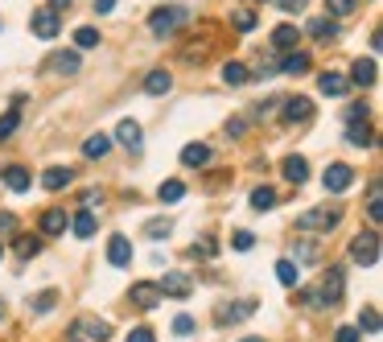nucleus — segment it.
Returning a JSON list of instances; mask_svg holds the SVG:
<instances>
[{"instance_id": "f257e3e1", "label": "nucleus", "mask_w": 383, "mask_h": 342, "mask_svg": "<svg viewBox=\"0 0 383 342\" xmlns=\"http://www.w3.org/2000/svg\"><path fill=\"white\" fill-rule=\"evenodd\" d=\"M338 223H342V206H330V202L297 215V227H301V231H334Z\"/></svg>"}, {"instance_id": "f03ea898", "label": "nucleus", "mask_w": 383, "mask_h": 342, "mask_svg": "<svg viewBox=\"0 0 383 342\" xmlns=\"http://www.w3.org/2000/svg\"><path fill=\"white\" fill-rule=\"evenodd\" d=\"M186 17H190V8H186V4H169V8H157V12L149 17V33H153V37H169V33H173V29H177V25L186 21Z\"/></svg>"}, {"instance_id": "7ed1b4c3", "label": "nucleus", "mask_w": 383, "mask_h": 342, "mask_svg": "<svg viewBox=\"0 0 383 342\" xmlns=\"http://www.w3.org/2000/svg\"><path fill=\"white\" fill-rule=\"evenodd\" d=\"M351 260L363 264V268H375V264H380V231H363V235L351 244Z\"/></svg>"}, {"instance_id": "20e7f679", "label": "nucleus", "mask_w": 383, "mask_h": 342, "mask_svg": "<svg viewBox=\"0 0 383 342\" xmlns=\"http://www.w3.org/2000/svg\"><path fill=\"white\" fill-rule=\"evenodd\" d=\"M322 186H326L330 194H342V190H351V186H355V169H351L347 161H334V165L322 173Z\"/></svg>"}, {"instance_id": "39448f33", "label": "nucleus", "mask_w": 383, "mask_h": 342, "mask_svg": "<svg viewBox=\"0 0 383 342\" xmlns=\"http://www.w3.org/2000/svg\"><path fill=\"white\" fill-rule=\"evenodd\" d=\"M29 29H33V37H41V41H50V37H58V12L45 4V8H33V17H29Z\"/></svg>"}, {"instance_id": "423d86ee", "label": "nucleus", "mask_w": 383, "mask_h": 342, "mask_svg": "<svg viewBox=\"0 0 383 342\" xmlns=\"http://www.w3.org/2000/svg\"><path fill=\"white\" fill-rule=\"evenodd\" d=\"M74 339L107 342V339H111V326H107L103 318H78V322H74Z\"/></svg>"}, {"instance_id": "0eeeda50", "label": "nucleus", "mask_w": 383, "mask_h": 342, "mask_svg": "<svg viewBox=\"0 0 383 342\" xmlns=\"http://www.w3.org/2000/svg\"><path fill=\"white\" fill-rule=\"evenodd\" d=\"M107 264L111 268H128L132 264V239L128 235H111L107 239Z\"/></svg>"}, {"instance_id": "6e6552de", "label": "nucleus", "mask_w": 383, "mask_h": 342, "mask_svg": "<svg viewBox=\"0 0 383 342\" xmlns=\"http://www.w3.org/2000/svg\"><path fill=\"white\" fill-rule=\"evenodd\" d=\"M285 107H281V120L285 124H297V120H309L314 116V103L305 99V95H293V99H281Z\"/></svg>"}, {"instance_id": "1a4fd4ad", "label": "nucleus", "mask_w": 383, "mask_h": 342, "mask_svg": "<svg viewBox=\"0 0 383 342\" xmlns=\"http://www.w3.org/2000/svg\"><path fill=\"white\" fill-rule=\"evenodd\" d=\"M157 289H161V297H177V301H182V297H190L194 281H190L186 272H165V281H161Z\"/></svg>"}, {"instance_id": "9d476101", "label": "nucleus", "mask_w": 383, "mask_h": 342, "mask_svg": "<svg viewBox=\"0 0 383 342\" xmlns=\"http://www.w3.org/2000/svg\"><path fill=\"white\" fill-rule=\"evenodd\" d=\"M256 314V301H239V306H219L215 310V322L219 326H235V322H243V318H252Z\"/></svg>"}, {"instance_id": "9b49d317", "label": "nucleus", "mask_w": 383, "mask_h": 342, "mask_svg": "<svg viewBox=\"0 0 383 342\" xmlns=\"http://www.w3.org/2000/svg\"><path fill=\"white\" fill-rule=\"evenodd\" d=\"M305 33H309L314 41H322V45H330V41L338 37V17H314Z\"/></svg>"}, {"instance_id": "f8f14e48", "label": "nucleus", "mask_w": 383, "mask_h": 342, "mask_svg": "<svg viewBox=\"0 0 383 342\" xmlns=\"http://www.w3.org/2000/svg\"><path fill=\"white\" fill-rule=\"evenodd\" d=\"M45 70H54V74H78V54L74 50H58V54L45 58Z\"/></svg>"}, {"instance_id": "ddd939ff", "label": "nucleus", "mask_w": 383, "mask_h": 342, "mask_svg": "<svg viewBox=\"0 0 383 342\" xmlns=\"http://www.w3.org/2000/svg\"><path fill=\"white\" fill-rule=\"evenodd\" d=\"M116 140H120L124 149L140 153V145H144V136H140V124H136V120H120V128H116Z\"/></svg>"}, {"instance_id": "4468645a", "label": "nucleus", "mask_w": 383, "mask_h": 342, "mask_svg": "<svg viewBox=\"0 0 383 342\" xmlns=\"http://www.w3.org/2000/svg\"><path fill=\"white\" fill-rule=\"evenodd\" d=\"M318 289H322V297H326L330 306H338V301H342V268H334V264H330V272L322 277V285H318Z\"/></svg>"}, {"instance_id": "2eb2a0df", "label": "nucleus", "mask_w": 383, "mask_h": 342, "mask_svg": "<svg viewBox=\"0 0 383 342\" xmlns=\"http://www.w3.org/2000/svg\"><path fill=\"white\" fill-rule=\"evenodd\" d=\"M132 301H136L140 310H157V301H161V289H157L153 281H136V285H132Z\"/></svg>"}, {"instance_id": "dca6fc26", "label": "nucleus", "mask_w": 383, "mask_h": 342, "mask_svg": "<svg viewBox=\"0 0 383 342\" xmlns=\"http://www.w3.org/2000/svg\"><path fill=\"white\" fill-rule=\"evenodd\" d=\"M107 153H111V136H107V132H95V136H87V140H83V157L103 161Z\"/></svg>"}, {"instance_id": "f3484780", "label": "nucleus", "mask_w": 383, "mask_h": 342, "mask_svg": "<svg viewBox=\"0 0 383 342\" xmlns=\"http://www.w3.org/2000/svg\"><path fill=\"white\" fill-rule=\"evenodd\" d=\"M4 186H8L12 194H25V190L33 186V173H29L25 165H8V169H4Z\"/></svg>"}, {"instance_id": "a211bd4d", "label": "nucleus", "mask_w": 383, "mask_h": 342, "mask_svg": "<svg viewBox=\"0 0 383 342\" xmlns=\"http://www.w3.org/2000/svg\"><path fill=\"white\" fill-rule=\"evenodd\" d=\"M74 182V169H66V165H50L45 173H41V186L45 190H66Z\"/></svg>"}, {"instance_id": "6ab92c4d", "label": "nucleus", "mask_w": 383, "mask_h": 342, "mask_svg": "<svg viewBox=\"0 0 383 342\" xmlns=\"http://www.w3.org/2000/svg\"><path fill=\"white\" fill-rule=\"evenodd\" d=\"M281 173H285V178H289L293 186H301V182L309 178V165H305V157H297V153H293V157H285V165H281Z\"/></svg>"}, {"instance_id": "aec40b11", "label": "nucleus", "mask_w": 383, "mask_h": 342, "mask_svg": "<svg viewBox=\"0 0 383 342\" xmlns=\"http://www.w3.org/2000/svg\"><path fill=\"white\" fill-rule=\"evenodd\" d=\"M169 87H173V74H169V70H149V74H144V91H149V95H165Z\"/></svg>"}, {"instance_id": "412c9836", "label": "nucleus", "mask_w": 383, "mask_h": 342, "mask_svg": "<svg viewBox=\"0 0 383 342\" xmlns=\"http://www.w3.org/2000/svg\"><path fill=\"white\" fill-rule=\"evenodd\" d=\"M206 161H210V149H206V145L194 140V145L182 149V165H186V169H198V165H206Z\"/></svg>"}, {"instance_id": "4be33fe9", "label": "nucleus", "mask_w": 383, "mask_h": 342, "mask_svg": "<svg viewBox=\"0 0 383 342\" xmlns=\"http://www.w3.org/2000/svg\"><path fill=\"white\" fill-rule=\"evenodd\" d=\"M375 70H380V66H375V58H359V62H355V74H351V83H359V87H371V83H375Z\"/></svg>"}, {"instance_id": "5701e85b", "label": "nucleus", "mask_w": 383, "mask_h": 342, "mask_svg": "<svg viewBox=\"0 0 383 342\" xmlns=\"http://www.w3.org/2000/svg\"><path fill=\"white\" fill-rule=\"evenodd\" d=\"M347 140H351L355 149H371V145H375V136H371V128H367V120H359V124H351V128H347Z\"/></svg>"}, {"instance_id": "b1692460", "label": "nucleus", "mask_w": 383, "mask_h": 342, "mask_svg": "<svg viewBox=\"0 0 383 342\" xmlns=\"http://www.w3.org/2000/svg\"><path fill=\"white\" fill-rule=\"evenodd\" d=\"M62 231H66V211H58V206L45 211L41 215V235H62Z\"/></svg>"}, {"instance_id": "393cba45", "label": "nucleus", "mask_w": 383, "mask_h": 342, "mask_svg": "<svg viewBox=\"0 0 383 342\" xmlns=\"http://www.w3.org/2000/svg\"><path fill=\"white\" fill-rule=\"evenodd\" d=\"M70 227H74V235H78V239H91V235H95V215H91V206H87V211H78V215L70 219Z\"/></svg>"}, {"instance_id": "a878e982", "label": "nucleus", "mask_w": 383, "mask_h": 342, "mask_svg": "<svg viewBox=\"0 0 383 342\" xmlns=\"http://www.w3.org/2000/svg\"><path fill=\"white\" fill-rule=\"evenodd\" d=\"M309 70V54H301V50H293L285 62H281V74H305Z\"/></svg>"}, {"instance_id": "bb28decb", "label": "nucleus", "mask_w": 383, "mask_h": 342, "mask_svg": "<svg viewBox=\"0 0 383 342\" xmlns=\"http://www.w3.org/2000/svg\"><path fill=\"white\" fill-rule=\"evenodd\" d=\"M248 78H252V70H248L243 62H227V66H223V83H227V87H239V83H248Z\"/></svg>"}, {"instance_id": "cd10ccee", "label": "nucleus", "mask_w": 383, "mask_h": 342, "mask_svg": "<svg viewBox=\"0 0 383 342\" xmlns=\"http://www.w3.org/2000/svg\"><path fill=\"white\" fill-rule=\"evenodd\" d=\"M276 206V190L272 186H256L252 190V211H272Z\"/></svg>"}, {"instance_id": "c85d7f7f", "label": "nucleus", "mask_w": 383, "mask_h": 342, "mask_svg": "<svg viewBox=\"0 0 383 342\" xmlns=\"http://www.w3.org/2000/svg\"><path fill=\"white\" fill-rule=\"evenodd\" d=\"M318 87H322L326 95H342V91L351 87V78H342V74H334V70H330V74H322V78H318Z\"/></svg>"}, {"instance_id": "c756f323", "label": "nucleus", "mask_w": 383, "mask_h": 342, "mask_svg": "<svg viewBox=\"0 0 383 342\" xmlns=\"http://www.w3.org/2000/svg\"><path fill=\"white\" fill-rule=\"evenodd\" d=\"M12 252H17L21 260H29V256L41 252V239H33V235H17V239H12Z\"/></svg>"}, {"instance_id": "7c9ffc66", "label": "nucleus", "mask_w": 383, "mask_h": 342, "mask_svg": "<svg viewBox=\"0 0 383 342\" xmlns=\"http://www.w3.org/2000/svg\"><path fill=\"white\" fill-rule=\"evenodd\" d=\"M297 37H301V33H297L293 25H281V29L272 33V45H276V50H293V45H297Z\"/></svg>"}, {"instance_id": "2f4dec72", "label": "nucleus", "mask_w": 383, "mask_h": 342, "mask_svg": "<svg viewBox=\"0 0 383 342\" xmlns=\"http://www.w3.org/2000/svg\"><path fill=\"white\" fill-rule=\"evenodd\" d=\"M182 194H186V186H182L177 178H169V182H161V190H157V198H161V202H177Z\"/></svg>"}, {"instance_id": "473e14b6", "label": "nucleus", "mask_w": 383, "mask_h": 342, "mask_svg": "<svg viewBox=\"0 0 383 342\" xmlns=\"http://www.w3.org/2000/svg\"><path fill=\"white\" fill-rule=\"evenodd\" d=\"M297 277H301V268H297L293 260H281V264H276V281H281V285H289V289H293V285H297Z\"/></svg>"}, {"instance_id": "72a5a7b5", "label": "nucleus", "mask_w": 383, "mask_h": 342, "mask_svg": "<svg viewBox=\"0 0 383 342\" xmlns=\"http://www.w3.org/2000/svg\"><path fill=\"white\" fill-rule=\"evenodd\" d=\"M383 190H380V182H371V194H367V215H371V223H380L383 219Z\"/></svg>"}, {"instance_id": "f704fd0d", "label": "nucleus", "mask_w": 383, "mask_h": 342, "mask_svg": "<svg viewBox=\"0 0 383 342\" xmlns=\"http://www.w3.org/2000/svg\"><path fill=\"white\" fill-rule=\"evenodd\" d=\"M231 25H235L239 33H248V29H256V12H252V8H235V12H231Z\"/></svg>"}, {"instance_id": "c9c22d12", "label": "nucleus", "mask_w": 383, "mask_h": 342, "mask_svg": "<svg viewBox=\"0 0 383 342\" xmlns=\"http://www.w3.org/2000/svg\"><path fill=\"white\" fill-rule=\"evenodd\" d=\"M74 45H78V50H91V45H99V29H91V25L74 29Z\"/></svg>"}, {"instance_id": "e433bc0d", "label": "nucleus", "mask_w": 383, "mask_h": 342, "mask_svg": "<svg viewBox=\"0 0 383 342\" xmlns=\"http://www.w3.org/2000/svg\"><path fill=\"white\" fill-rule=\"evenodd\" d=\"M169 231H173L169 219H149V223H144V235H149V239H165Z\"/></svg>"}, {"instance_id": "4c0bfd02", "label": "nucleus", "mask_w": 383, "mask_h": 342, "mask_svg": "<svg viewBox=\"0 0 383 342\" xmlns=\"http://www.w3.org/2000/svg\"><path fill=\"white\" fill-rule=\"evenodd\" d=\"M29 306H33V314H50V310L58 306V293H54V289H45V293H37Z\"/></svg>"}, {"instance_id": "58836bf2", "label": "nucleus", "mask_w": 383, "mask_h": 342, "mask_svg": "<svg viewBox=\"0 0 383 342\" xmlns=\"http://www.w3.org/2000/svg\"><path fill=\"white\" fill-rule=\"evenodd\" d=\"M359 330H367V334H380V310H375V306H367V310L359 314Z\"/></svg>"}, {"instance_id": "ea45409f", "label": "nucleus", "mask_w": 383, "mask_h": 342, "mask_svg": "<svg viewBox=\"0 0 383 342\" xmlns=\"http://www.w3.org/2000/svg\"><path fill=\"white\" fill-rule=\"evenodd\" d=\"M194 330H198V322H194L190 314H177V318H173V334H177V339H190Z\"/></svg>"}, {"instance_id": "a19ab883", "label": "nucleus", "mask_w": 383, "mask_h": 342, "mask_svg": "<svg viewBox=\"0 0 383 342\" xmlns=\"http://www.w3.org/2000/svg\"><path fill=\"white\" fill-rule=\"evenodd\" d=\"M17 120H21V107H12L8 116H0V140H8L17 132Z\"/></svg>"}, {"instance_id": "79ce46f5", "label": "nucleus", "mask_w": 383, "mask_h": 342, "mask_svg": "<svg viewBox=\"0 0 383 342\" xmlns=\"http://www.w3.org/2000/svg\"><path fill=\"white\" fill-rule=\"evenodd\" d=\"M355 4H359V0H326V12H330V17H351Z\"/></svg>"}, {"instance_id": "37998d69", "label": "nucleus", "mask_w": 383, "mask_h": 342, "mask_svg": "<svg viewBox=\"0 0 383 342\" xmlns=\"http://www.w3.org/2000/svg\"><path fill=\"white\" fill-rule=\"evenodd\" d=\"M301 306H309V310H326L330 301L322 297V289H305V293H301Z\"/></svg>"}, {"instance_id": "c03bdc74", "label": "nucleus", "mask_w": 383, "mask_h": 342, "mask_svg": "<svg viewBox=\"0 0 383 342\" xmlns=\"http://www.w3.org/2000/svg\"><path fill=\"white\" fill-rule=\"evenodd\" d=\"M215 252H219V248H215V239H198V244L190 248V256H194V260H198V256H202V260H210Z\"/></svg>"}, {"instance_id": "a18cd8bd", "label": "nucleus", "mask_w": 383, "mask_h": 342, "mask_svg": "<svg viewBox=\"0 0 383 342\" xmlns=\"http://www.w3.org/2000/svg\"><path fill=\"white\" fill-rule=\"evenodd\" d=\"M231 244H235L239 252H252V248H256V235H252V231H235V235H231Z\"/></svg>"}, {"instance_id": "49530a36", "label": "nucleus", "mask_w": 383, "mask_h": 342, "mask_svg": "<svg viewBox=\"0 0 383 342\" xmlns=\"http://www.w3.org/2000/svg\"><path fill=\"white\" fill-rule=\"evenodd\" d=\"M359 120H367V103H351L347 107V124H359Z\"/></svg>"}, {"instance_id": "de8ad7c7", "label": "nucleus", "mask_w": 383, "mask_h": 342, "mask_svg": "<svg viewBox=\"0 0 383 342\" xmlns=\"http://www.w3.org/2000/svg\"><path fill=\"white\" fill-rule=\"evenodd\" d=\"M243 132H248V120H243V116L227 120V136H243Z\"/></svg>"}, {"instance_id": "09e8293b", "label": "nucleus", "mask_w": 383, "mask_h": 342, "mask_svg": "<svg viewBox=\"0 0 383 342\" xmlns=\"http://www.w3.org/2000/svg\"><path fill=\"white\" fill-rule=\"evenodd\" d=\"M314 256H318V248H314V244H301V248H297V260H293V264H309Z\"/></svg>"}, {"instance_id": "8fccbe9b", "label": "nucleus", "mask_w": 383, "mask_h": 342, "mask_svg": "<svg viewBox=\"0 0 383 342\" xmlns=\"http://www.w3.org/2000/svg\"><path fill=\"white\" fill-rule=\"evenodd\" d=\"M334 342H359V330H355V326H338V330H334Z\"/></svg>"}, {"instance_id": "3c124183", "label": "nucleus", "mask_w": 383, "mask_h": 342, "mask_svg": "<svg viewBox=\"0 0 383 342\" xmlns=\"http://www.w3.org/2000/svg\"><path fill=\"white\" fill-rule=\"evenodd\" d=\"M128 342H157V339H153V330H149V326H136V330L128 334Z\"/></svg>"}, {"instance_id": "603ef678", "label": "nucleus", "mask_w": 383, "mask_h": 342, "mask_svg": "<svg viewBox=\"0 0 383 342\" xmlns=\"http://www.w3.org/2000/svg\"><path fill=\"white\" fill-rule=\"evenodd\" d=\"M0 231H4V235H12V231H17V219H12V215H8V211H4V215H0Z\"/></svg>"}, {"instance_id": "864d4df0", "label": "nucleus", "mask_w": 383, "mask_h": 342, "mask_svg": "<svg viewBox=\"0 0 383 342\" xmlns=\"http://www.w3.org/2000/svg\"><path fill=\"white\" fill-rule=\"evenodd\" d=\"M276 8H285V12H301L305 0H276Z\"/></svg>"}, {"instance_id": "5fc2aeb1", "label": "nucleus", "mask_w": 383, "mask_h": 342, "mask_svg": "<svg viewBox=\"0 0 383 342\" xmlns=\"http://www.w3.org/2000/svg\"><path fill=\"white\" fill-rule=\"evenodd\" d=\"M91 8H95V12H111V8H116V0H95Z\"/></svg>"}, {"instance_id": "6e6d98bb", "label": "nucleus", "mask_w": 383, "mask_h": 342, "mask_svg": "<svg viewBox=\"0 0 383 342\" xmlns=\"http://www.w3.org/2000/svg\"><path fill=\"white\" fill-rule=\"evenodd\" d=\"M50 8L58 12V8H70V0H50Z\"/></svg>"}, {"instance_id": "4d7b16f0", "label": "nucleus", "mask_w": 383, "mask_h": 342, "mask_svg": "<svg viewBox=\"0 0 383 342\" xmlns=\"http://www.w3.org/2000/svg\"><path fill=\"white\" fill-rule=\"evenodd\" d=\"M239 342H264V339H256V334H252V339H239Z\"/></svg>"}, {"instance_id": "13d9d810", "label": "nucleus", "mask_w": 383, "mask_h": 342, "mask_svg": "<svg viewBox=\"0 0 383 342\" xmlns=\"http://www.w3.org/2000/svg\"><path fill=\"white\" fill-rule=\"evenodd\" d=\"M0 318H4V301H0Z\"/></svg>"}, {"instance_id": "bf43d9fd", "label": "nucleus", "mask_w": 383, "mask_h": 342, "mask_svg": "<svg viewBox=\"0 0 383 342\" xmlns=\"http://www.w3.org/2000/svg\"><path fill=\"white\" fill-rule=\"evenodd\" d=\"M70 342H83V339H74V334H70Z\"/></svg>"}, {"instance_id": "052dcab7", "label": "nucleus", "mask_w": 383, "mask_h": 342, "mask_svg": "<svg viewBox=\"0 0 383 342\" xmlns=\"http://www.w3.org/2000/svg\"><path fill=\"white\" fill-rule=\"evenodd\" d=\"M0 252H4V248H0Z\"/></svg>"}]
</instances>
